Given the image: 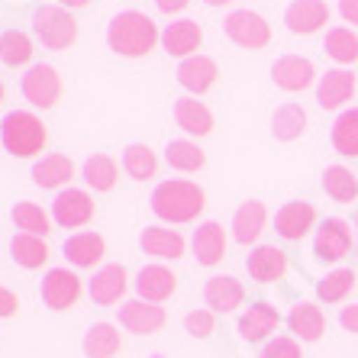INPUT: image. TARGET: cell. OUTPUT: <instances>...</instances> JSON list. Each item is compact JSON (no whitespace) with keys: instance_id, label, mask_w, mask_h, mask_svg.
Returning a JSON list of instances; mask_svg holds the SVG:
<instances>
[{"instance_id":"6da1fadb","label":"cell","mask_w":358,"mask_h":358,"mask_svg":"<svg viewBox=\"0 0 358 358\" xmlns=\"http://www.w3.org/2000/svg\"><path fill=\"white\" fill-rule=\"evenodd\" d=\"M159 42L162 33L155 20L139 13V10H123L107 26V45L123 59H145Z\"/></svg>"},{"instance_id":"7a4b0ae2","label":"cell","mask_w":358,"mask_h":358,"mask_svg":"<svg viewBox=\"0 0 358 358\" xmlns=\"http://www.w3.org/2000/svg\"><path fill=\"white\" fill-rule=\"evenodd\" d=\"M149 203H152V213L162 223H194L203 213V207H207V194H203L200 184L184 181V178H171V181H162L152 191Z\"/></svg>"},{"instance_id":"3957f363","label":"cell","mask_w":358,"mask_h":358,"mask_svg":"<svg viewBox=\"0 0 358 358\" xmlns=\"http://www.w3.org/2000/svg\"><path fill=\"white\" fill-rule=\"evenodd\" d=\"M0 142L13 159H36L49 142V129L29 110H13L0 120Z\"/></svg>"},{"instance_id":"277c9868","label":"cell","mask_w":358,"mask_h":358,"mask_svg":"<svg viewBox=\"0 0 358 358\" xmlns=\"http://www.w3.org/2000/svg\"><path fill=\"white\" fill-rule=\"evenodd\" d=\"M33 33L42 42V49L65 52L78 39V20L65 7H39L33 13Z\"/></svg>"},{"instance_id":"5b68a950","label":"cell","mask_w":358,"mask_h":358,"mask_svg":"<svg viewBox=\"0 0 358 358\" xmlns=\"http://www.w3.org/2000/svg\"><path fill=\"white\" fill-rule=\"evenodd\" d=\"M223 29L229 36V42H236L239 49H265L271 42V26L262 13L255 10H233L229 17L223 20Z\"/></svg>"},{"instance_id":"8992f818","label":"cell","mask_w":358,"mask_h":358,"mask_svg":"<svg viewBox=\"0 0 358 358\" xmlns=\"http://www.w3.org/2000/svg\"><path fill=\"white\" fill-rule=\"evenodd\" d=\"M20 91L36 110H52L62 100V75L52 65H33L23 75Z\"/></svg>"},{"instance_id":"52a82bcc","label":"cell","mask_w":358,"mask_h":358,"mask_svg":"<svg viewBox=\"0 0 358 358\" xmlns=\"http://www.w3.org/2000/svg\"><path fill=\"white\" fill-rule=\"evenodd\" d=\"M94 213H97L94 197L87 191H78V187L59 191L55 200H52V220L62 229H81V226H87L94 220Z\"/></svg>"},{"instance_id":"ba28073f","label":"cell","mask_w":358,"mask_h":358,"mask_svg":"<svg viewBox=\"0 0 358 358\" xmlns=\"http://www.w3.org/2000/svg\"><path fill=\"white\" fill-rule=\"evenodd\" d=\"M352 245H355V233H352V226L345 223V220L329 217V220L320 223L317 239H313V252H317V259L342 262L352 252Z\"/></svg>"},{"instance_id":"9c48e42d","label":"cell","mask_w":358,"mask_h":358,"mask_svg":"<svg viewBox=\"0 0 358 358\" xmlns=\"http://www.w3.org/2000/svg\"><path fill=\"white\" fill-rule=\"evenodd\" d=\"M81 291L84 284L71 268H49V275L42 278V303L49 310H71Z\"/></svg>"},{"instance_id":"30bf717a","label":"cell","mask_w":358,"mask_h":358,"mask_svg":"<svg viewBox=\"0 0 358 358\" xmlns=\"http://www.w3.org/2000/svg\"><path fill=\"white\" fill-rule=\"evenodd\" d=\"M165 323H168L165 307L149 303V300H126L123 307H120V326H123L126 333L155 336L165 329Z\"/></svg>"},{"instance_id":"8fae6325","label":"cell","mask_w":358,"mask_h":358,"mask_svg":"<svg viewBox=\"0 0 358 358\" xmlns=\"http://www.w3.org/2000/svg\"><path fill=\"white\" fill-rule=\"evenodd\" d=\"M317 226V210L307 200H287L275 213V233L287 242H300Z\"/></svg>"},{"instance_id":"7c38bea8","label":"cell","mask_w":358,"mask_h":358,"mask_svg":"<svg viewBox=\"0 0 358 358\" xmlns=\"http://www.w3.org/2000/svg\"><path fill=\"white\" fill-rule=\"evenodd\" d=\"M271 81L287 94H300L317 81V68H313L310 59H303V55H281L271 65Z\"/></svg>"},{"instance_id":"4fadbf2b","label":"cell","mask_w":358,"mask_h":358,"mask_svg":"<svg viewBox=\"0 0 358 358\" xmlns=\"http://www.w3.org/2000/svg\"><path fill=\"white\" fill-rule=\"evenodd\" d=\"M126 291H129V275H126L123 265H103L94 271L91 284H87V294H91L94 303H100V307H113V303H120V300L126 297Z\"/></svg>"},{"instance_id":"5bb4252c","label":"cell","mask_w":358,"mask_h":358,"mask_svg":"<svg viewBox=\"0 0 358 358\" xmlns=\"http://www.w3.org/2000/svg\"><path fill=\"white\" fill-rule=\"evenodd\" d=\"M200 42H203V29H200L197 20H175V23L165 26L162 33V49L171 55V59H191L197 55Z\"/></svg>"},{"instance_id":"9a60e30c","label":"cell","mask_w":358,"mask_h":358,"mask_svg":"<svg viewBox=\"0 0 358 358\" xmlns=\"http://www.w3.org/2000/svg\"><path fill=\"white\" fill-rule=\"evenodd\" d=\"M226 245H229V239H226V229L217 220H203V223L194 229L191 249L200 265H207V268L220 265V262L226 259Z\"/></svg>"},{"instance_id":"2e32d148","label":"cell","mask_w":358,"mask_h":358,"mask_svg":"<svg viewBox=\"0 0 358 358\" xmlns=\"http://www.w3.org/2000/svg\"><path fill=\"white\" fill-rule=\"evenodd\" d=\"M284 23L294 36H313L329 23V7H326V0H294L284 10Z\"/></svg>"},{"instance_id":"e0dca14e","label":"cell","mask_w":358,"mask_h":358,"mask_svg":"<svg viewBox=\"0 0 358 358\" xmlns=\"http://www.w3.org/2000/svg\"><path fill=\"white\" fill-rule=\"evenodd\" d=\"M355 91H358L355 75H352V71H345V68H333V71H326V75L320 78V84H317V103L323 110H342L352 97H355Z\"/></svg>"},{"instance_id":"ac0fdd59","label":"cell","mask_w":358,"mask_h":358,"mask_svg":"<svg viewBox=\"0 0 358 358\" xmlns=\"http://www.w3.org/2000/svg\"><path fill=\"white\" fill-rule=\"evenodd\" d=\"M175 291H178V275L165 265H145L136 275V294H139V300L165 303L168 297H175Z\"/></svg>"},{"instance_id":"d6986e66","label":"cell","mask_w":358,"mask_h":358,"mask_svg":"<svg viewBox=\"0 0 358 358\" xmlns=\"http://www.w3.org/2000/svg\"><path fill=\"white\" fill-rule=\"evenodd\" d=\"M242 300H245V287L233 275H213L203 284V303L213 313H233L242 307Z\"/></svg>"},{"instance_id":"ffe728a7","label":"cell","mask_w":358,"mask_h":358,"mask_svg":"<svg viewBox=\"0 0 358 358\" xmlns=\"http://www.w3.org/2000/svg\"><path fill=\"white\" fill-rule=\"evenodd\" d=\"M281 313H278L268 300H255L245 313L239 317V339L242 342H265L278 329Z\"/></svg>"},{"instance_id":"44dd1931","label":"cell","mask_w":358,"mask_h":358,"mask_svg":"<svg viewBox=\"0 0 358 358\" xmlns=\"http://www.w3.org/2000/svg\"><path fill=\"white\" fill-rule=\"evenodd\" d=\"M220 78V68L213 59L207 55H191V59H184L178 65V84H181L184 91L191 94V97H200V94H207Z\"/></svg>"},{"instance_id":"7402d4cb","label":"cell","mask_w":358,"mask_h":358,"mask_svg":"<svg viewBox=\"0 0 358 358\" xmlns=\"http://www.w3.org/2000/svg\"><path fill=\"white\" fill-rule=\"evenodd\" d=\"M245 271H249L252 281L259 284H275L284 278L287 271V255H284L278 245H255L245 259Z\"/></svg>"},{"instance_id":"603a6c76","label":"cell","mask_w":358,"mask_h":358,"mask_svg":"<svg viewBox=\"0 0 358 358\" xmlns=\"http://www.w3.org/2000/svg\"><path fill=\"white\" fill-rule=\"evenodd\" d=\"M139 245L145 255H155V259H162V262L181 259L184 249H187L184 236L178 233V229H168V226H145L139 233Z\"/></svg>"},{"instance_id":"cb8c5ba5","label":"cell","mask_w":358,"mask_h":358,"mask_svg":"<svg viewBox=\"0 0 358 358\" xmlns=\"http://www.w3.org/2000/svg\"><path fill=\"white\" fill-rule=\"evenodd\" d=\"M62 252H65V259L75 268H94V265L103 262V255H107V242H103L100 233L84 229V233L68 236L65 245H62Z\"/></svg>"},{"instance_id":"d4e9b609","label":"cell","mask_w":358,"mask_h":358,"mask_svg":"<svg viewBox=\"0 0 358 358\" xmlns=\"http://www.w3.org/2000/svg\"><path fill=\"white\" fill-rule=\"evenodd\" d=\"M265 223H268L265 203H262V200H245L233 217V239L239 242V245H252V242L262 239Z\"/></svg>"},{"instance_id":"484cf974","label":"cell","mask_w":358,"mask_h":358,"mask_svg":"<svg viewBox=\"0 0 358 358\" xmlns=\"http://www.w3.org/2000/svg\"><path fill=\"white\" fill-rule=\"evenodd\" d=\"M175 123L181 126L187 136H203L213 133V113H210L207 103H200L197 97H178L175 100Z\"/></svg>"},{"instance_id":"4316f807","label":"cell","mask_w":358,"mask_h":358,"mask_svg":"<svg viewBox=\"0 0 358 358\" xmlns=\"http://www.w3.org/2000/svg\"><path fill=\"white\" fill-rule=\"evenodd\" d=\"M287 326H291V333L297 336L300 342H320L326 333V313L317 307V303H297V307L287 313Z\"/></svg>"},{"instance_id":"83f0119b","label":"cell","mask_w":358,"mask_h":358,"mask_svg":"<svg viewBox=\"0 0 358 358\" xmlns=\"http://www.w3.org/2000/svg\"><path fill=\"white\" fill-rule=\"evenodd\" d=\"M33 181L45 191H59V187L75 181V162L68 155H45L33 165Z\"/></svg>"},{"instance_id":"f1b7e54d","label":"cell","mask_w":358,"mask_h":358,"mask_svg":"<svg viewBox=\"0 0 358 358\" xmlns=\"http://www.w3.org/2000/svg\"><path fill=\"white\" fill-rule=\"evenodd\" d=\"M84 355L87 358H117L123 349V336L117 323H94L84 333Z\"/></svg>"},{"instance_id":"f546056e","label":"cell","mask_w":358,"mask_h":358,"mask_svg":"<svg viewBox=\"0 0 358 358\" xmlns=\"http://www.w3.org/2000/svg\"><path fill=\"white\" fill-rule=\"evenodd\" d=\"M10 259L17 262L26 271H36L49 262V245L42 236H29V233H17L10 239Z\"/></svg>"},{"instance_id":"4dcf8cb0","label":"cell","mask_w":358,"mask_h":358,"mask_svg":"<svg viewBox=\"0 0 358 358\" xmlns=\"http://www.w3.org/2000/svg\"><path fill=\"white\" fill-rule=\"evenodd\" d=\"M81 178H84V184H87L91 191L107 194V191H113V187H117V181H120V168H117V162L110 159V155L97 152V155H91V159L84 162Z\"/></svg>"},{"instance_id":"1f68e13d","label":"cell","mask_w":358,"mask_h":358,"mask_svg":"<svg viewBox=\"0 0 358 358\" xmlns=\"http://www.w3.org/2000/svg\"><path fill=\"white\" fill-rule=\"evenodd\" d=\"M307 129V110L300 107V103H281L275 110V117H271V136L278 142H294L303 136Z\"/></svg>"},{"instance_id":"d6a6232c","label":"cell","mask_w":358,"mask_h":358,"mask_svg":"<svg viewBox=\"0 0 358 358\" xmlns=\"http://www.w3.org/2000/svg\"><path fill=\"white\" fill-rule=\"evenodd\" d=\"M10 220H13V226H17L20 233L42 236V239L52 233V223H55V220H52L39 203H33V200H20L17 207L10 210Z\"/></svg>"},{"instance_id":"836d02e7","label":"cell","mask_w":358,"mask_h":358,"mask_svg":"<svg viewBox=\"0 0 358 358\" xmlns=\"http://www.w3.org/2000/svg\"><path fill=\"white\" fill-rule=\"evenodd\" d=\"M165 162L175 171H200V168L207 165V155H203V149H200L194 139H171L165 145Z\"/></svg>"},{"instance_id":"e575fe53","label":"cell","mask_w":358,"mask_h":358,"mask_svg":"<svg viewBox=\"0 0 358 358\" xmlns=\"http://www.w3.org/2000/svg\"><path fill=\"white\" fill-rule=\"evenodd\" d=\"M123 171L133 181H149L155 178L159 171V159H155V152L145 145V142H133V145H126L123 152Z\"/></svg>"},{"instance_id":"d590c367","label":"cell","mask_w":358,"mask_h":358,"mask_svg":"<svg viewBox=\"0 0 358 358\" xmlns=\"http://www.w3.org/2000/svg\"><path fill=\"white\" fill-rule=\"evenodd\" d=\"M333 149L345 159H358V107L342 110L333 123Z\"/></svg>"},{"instance_id":"8d00e7d4","label":"cell","mask_w":358,"mask_h":358,"mask_svg":"<svg viewBox=\"0 0 358 358\" xmlns=\"http://www.w3.org/2000/svg\"><path fill=\"white\" fill-rule=\"evenodd\" d=\"M323 191H326V197H333L336 203H352V200L358 197V178L352 175L349 168L329 165L323 171Z\"/></svg>"},{"instance_id":"74e56055","label":"cell","mask_w":358,"mask_h":358,"mask_svg":"<svg viewBox=\"0 0 358 358\" xmlns=\"http://www.w3.org/2000/svg\"><path fill=\"white\" fill-rule=\"evenodd\" d=\"M355 284H358V278L352 268H336V271H329V275L317 284V297L323 300V303H342V300L355 291Z\"/></svg>"},{"instance_id":"f35d334b","label":"cell","mask_w":358,"mask_h":358,"mask_svg":"<svg viewBox=\"0 0 358 358\" xmlns=\"http://www.w3.org/2000/svg\"><path fill=\"white\" fill-rule=\"evenodd\" d=\"M33 39L20 29H7V33H0V62L7 68H20L26 62L33 59Z\"/></svg>"},{"instance_id":"ab89813d","label":"cell","mask_w":358,"mask_h":358,"mask_svg":"<svg viewBox=\"0 0 358 358\" xmlns=\"http://www.w3.org/2000/svg\"><path fill=\"white\" fill-rule=\"evenodd\" d=\"M323 49L333 62H339V65H352V62H358V36L352 33V29H345V26H336V29L326 33Z\"/></svg>"},{"instance_id":"60d3db41","label":"cell","mask_w":358,"mask_h":358,"mask_svg":"<svg viewBox=\"0 0 358 358\" xmlns=\"http://www.w3.org/2000/svg\"><path fill=\"white\" fill-rule=\"evenodd\" d=\"M184 329H187L194 339H207V336H213V329H217L213 310H191V313L184 317Z\"/></svg>"},{"instance_id":"b9f144b4","label":"cell","mask_w":358,"mask_h":358,"mask_svg":"<svg viewBox=\"0 0 358 358\" xmlns=\"http://www.w3.org/2000/svg\"><path fill=\"white\" fill-rule=\"evenodd\" d=\"M259 358H303V352H300L297 339H291V336H275V339L265 342V349H262Z\"/></svg>"},{"instance_id":"7bdbcfd3","label":"cell","mask_w":358,"mask_h":358,"mask_svg":"<svg viewBox=\"0 0 358 358\" xmlns=\"http://www.w3.org/2000/svg\"><path fill=\"white\" fill-rule=\"evenodd\" d=\"M20 313V297L10 287H0V320H10Z\"/></svg>"},{"instance_id":"ee69618b","label":"cell","mask_w":358,"mask_h":358,"mask_svg":"<svg viewBox=\"0 0 358 358\" xmlns=\"http://www.w3.org/2000/svg\"><path fill=\"white\" fill-rule=\"evenodd\" d=\"M339 323H342V329H345V333L358 336V303H352V307H342Z\"/></svg>"},{"instance_id":"f6af8a7d","label":"cell","mask_w":358,"mask_h":358,"mask_svg":"<svg viewBox=\"0 0 358 358\" xmlns=\"http://www.w3.org/2000/svg\"><path fill=\"white\" fill-rule=\"evenodd\" d=\"M339 13L345 23L358 26V0H339Z\"/></svg>"},{"instance_id":"bcb514c9","label":"cell","mask_w":358,"mask_h":358,"mask_svg":"<svg viewBox=\"0 0 358 358\" xmlns=\"http://www.w3.org/2000/svg\"><path fill=\"white\" fill-rule=\"evenodd\" d=\"M187 3H191V0H155V7H159L162 13H168V17H171V13L187 10Z\"/></svg>"},{"instance_id":"7dc6e473","label":"cell","mask_w":358,"mask_h":358,"mask_svg":"<svg viewBox=\"0 0 358 358\" xmlns=\"http://www.w3.org/2000/svg\"><path fill=\"white\" fill-rule=\"evenodd\" d=\"M94 0H62V7H68V10H84V7H91Z\"/></svg>"},{"instance_id":"c3c4849f","label":"cell","mask_w":358,"mask_h":358,"mask_svg":"<svg viewBox=\"0 0 358 358\" xmlns=\"http://www.w3.org/2000/svg\"><path fill=\"white\" fill-rule=\"evenodd\" d=\"M207 7H226V3H233V0H203Z\"/></svg>"},{"instance_id":"681fc988","label":"cell","mask_w":358,"mask_h":358,"mask_svg":"<svg viewBox=\"0 0 358 358\" xmlns=\"http://www.w3.org/2000/svg\"><path fill=\"white\" fill-rule=\"evenodd\" d=\"M3 94H7V87H3V81H0V103H3Z\"/></svg>"},{"instance_id":"f907efd6","label":"cell","mask_w":358,"mask_h":358,"mask_svg":"<svg viewBox=\"0 0 358 358\" xmlns=\"http://www.w3.org/2000/svg\"><path fill=\"white\" fill-rule=\"evenodd\" d=\"M355 245H358V220H355Z\"/></svg>"}]
</instances>
